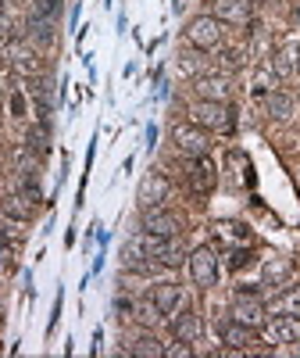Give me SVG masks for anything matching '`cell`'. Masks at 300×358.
I'll list each match as a JSON object with an SVG mask.
<instances>
[{
    "label": "cell",
    "instance_id": "16",
    "mask_svg": "<svg viewBox=\"0 0 300 358\" xmlns=\"http://www.w3.org/2000/svg\"><path fill=\"white\" fill-rule=\"evenodd\" d=\"M300 69V47H286L279 57H276V76L279 79H293Z\"/></svg>",
    "mask_w": 300,
    "mask_h": 358
},
{
    "label": "cell",
    "instance_id": "9",
    "mask_svg": "<svg viewBox=\"0 0 300 358\" xmlns=\"http://www.w3.org/2000/svg\"><path fill=\"white\" fill-rule=\"evenodd\" d=\"M264 334L272 344H293V341H300V319L297 315H276L264 326Z\"/></svg>",
    "mask_w": 300,
    "mask_h": 358
},
{
    "label": "cell",
    "instance_id": "8",
    "mask_svg": "<svg viewBox=\"0 0 300 358\" xmlns=\"http://www.w3.org/2000/svg\"><path fill=\"white\" fill-rule=\"evenodd\" d=\"M168 201V179L161 172H150L140 183V204L143 208H161Z\"/></svg>",
    "mask_w": 300,
    "mask_h": 358
},
{
    "label": "cell",
    "instance_id": "18",
    "mask_svg": "<svg viewBox=\"0 0 300 358\" xmlns=\"http://www.w3.org/2000/svg\"><path fill=\"white\" fill-rule=\"evenodd\" d=\"M272 312H276V315H300V287L279 294L276 301H272Z\"/></svg>",
    "mask_w": 300,
    "mask_h": 358
},
{
    "label": "cell",
    "instance_id": "3",
    "mask_svg": "<svg viewBox=\"0 0 300 358\" xmlns=\"http://www.w3.org/2000/svg\"><path fill=\"white\" fill-rule=\"evenodd\" d=\"M172 140H175V147L183 155H190V158H200V155H207V147H211V140H207V133L193 122V126H175L172 129Z\"/></svg>",
    "mask_w": 300,
    "mask_h": 358
},
{
    "label": "cell",
    "instance_id": "2",
    "mask_svg": "<svg viewBox=\"0 0 300 358\" xmlns=\"http://www.w3.org/2000/svg\"><path fill=\"white\" fill-rule=\"evenodd\" d=\"M190 276H193L197 287H215V280H218V258H215L211 248H197L190 255Z\"/></svg>",
    "mask_w": 300,
    "mask_h": 358
},
{
    "label": "cell",
    "instance_id": "22",
    "mask_svg": "<svg viewBox=\"0 0 300 358\" xmlns=\"http://www.w3.org/2000/svg\"><path fill=\"white\" fill-rule=\"evenodd\" d=\"M133 319H136V322H143V326H154V322L161 319V312H158V305H154V301H143V305H136V308H133Z\"/></svg>",
    "mask_w": 300,
    "mask_h": 358
},
{
    "label": "cell",
    "instance_id": "19",
    "mask_svg": "<svg viewBox=\"0 0 300 358\" xmlns=\"http://www.w3.org/2000/svg\"><path fill=\"white\" fill-rule=\"evenodd\" d=\"M290 111H293V97L283 94V90H276V94L268 97V115L272 118H290Z\"/></svg>",
    "mask_w": 300,
    "mask_h": 358
},
{
    "label": "cell",
    "instance_id": "1",
    "mask_svg": "<svg viewBox=\"0 0 300 358\" xmlns=\"http://www.w3.org/2000/svg\"><path fill=\"white\" fill-rule=\"evenodd\" d=\"M186 40H190L197 50H211V47H218V43H222V22H218L215 15H200V18H193L190 29H186Z\"/></svg>",
    "mask_w": 300,
    "mask_h": 358
},
{
    "label": "cell",
    "instance_id": "12",
    "mask_svg": "<svg viewBox=\"0 0 300 358\" xmlns=\"http://www.w3.org/2000/svg\"><path fill=\"white\" fill-rule=\"evenodd\" d=\"M193 90H197V101H222V104H225V97H229V79H225V76H204V79L193 83Z\"/></svg>",
    "mask_w": 300,
    "mask_h": 358
},
{
    "label": "cell",
    "instance_id": "11",
    "mask_svg": "<svg viewBox=\"0 0 300 358\" xmlns=\"http://www.w3.org/2000/svg\"><path fill=\"white\" fill-rule=\"evenodd\" d=\"M222 341H225L229 348H236V351H247L250 344H257L254 326H243V322H236V319L222 322Z\"/></svg>",
    "mask_w": 300,
    "mask_h": 358
},
{
    "label": "cell",
    "instance_id": "13",
    "mask_svg": "<svg viewBox=\"0 0 300 358\" xmlns=\"http://www.w3.org/2000/svg\"><path fill=\"white\" fill-rule=\"evenodd\" d=\"M11 65H15V72H22V76H40V72H43L40 54H36L33 47H22V43L11 47Z\"/></svg>",
    "mask_w": 300,
    "mask_h": 358
},
{
    "label": "cell",
    "instance_id": "6",
    "mask_svg": "<svg viewBox=\"0 0 300 358\" xmlns=\"http://www.w3.org/2000/svg\"><path fill=\"white\" fill-rule=\"evenodd\" d=\"M232 319L257 330V326H264V305L257 301L254 294H236L232 297Z\"/></svg>",
    "mask_w": 300,
    "mask_h": 358
},
{
    "label": "cell",
    "instance_id": "17",
    "mask_svg": "<svg viewBox=\"0 0 300 358\" xmlns=\"http://www.w3.org/2000/svg\"><path fill=\"white\" fill-rule=\"evenodd\" d=\"M290 273H293V265H290V258H268L264 262V283H286L290 280Z\"/></svg>",
    "mask_w": 300,
    "mask_h": 358
},
{
    "label": "cell",
    "instance_id": "23",
    "mask_svg": "<svg viewBox=\"0 0 300 358\" xmlns=\"http://www.w3.org/2000/svg\"><path fill=\"white\" fill-rule=\"evenodd\" d=\"M4 212L11 215V219H29V204H22V197H4Z\"/></svg>",
    "mask_w": 300,
    "mask_h": 358
},
{
    "label": "cell",
    "instance_id": "4",
    "mask_svg": "<svg viewBox=\"0 0 300 358\" xmlns=\"http://www.w3.org/2000/svg\"><path fill=\"white\" fill-rule=\"evenodd\" d=\"M143 229L158 233V236H175L179 229H183V219L172 215L168 208H143Z\"/></svg>",
    "mask_w": 300,
    "mask_h": 358
},
{
    "label": "cell",
    "instance_id": "25",
    "mask_svg": "<svg viewBox=\"0 0 300 358\" xmlns=\"http://www.w3.org/2000/svg\"><path fill=\"white\" fill-rule=\"evenodd\" d=\"M47 136H43V129H33V133H29V147H33V151L36 155H43L47 151V143H43Z\"/></svg>",
    "mask_w": 300,
    "mask_h": 358
},
{
    "label": "cell",
    "instance_id": "10",
    "mask_svg": "<svg viewBox=\"0 0 300 358\" xmlns=\"http://www.w3.org/2000/svg\"><path fill=\"white\" fill-rule=\"evenodd\" d=\"M215 18L229 25H247L250 22V0H211Z\"/></svg>",
    "mask_w": 300,
    "mask_h": 358
},
{
    "label": "cell",
    "instance_id": "15",
    "mask_svg": "<svg viewBox=\"0 0 300 358\" xmlns=\"http://www.w3.org/2000/svg\"><path fill=\"white\" fill-rule=\"evenodd\" d=\"M175 337L183 341V344H193L200 337V315H193V312L175 315Z\"/></svg>",
    "mask_w": 300,
    "mask_h": 358
},
{
    "label": "cell",
    "instance_id": "5",
    "mask_svg": "<svg viewBox=\"0 0 300 358\" xmlns=\"http://www.w3.org/2000/svg\"><path fill=\"white\" fill-rule=\"evenodd\" d=\"M193 122L200 129H225L229 126V111L222 101H197L193 104Z\"/></svg>",
    "mask_w": 300,
    "mask_h": 358
},
{
    "label": "cell",
    "instance_id": "24",
    "mask_svg": "<svg viewBox=\"0 0 300 358\" xmlns=\"http://www.w3.org/2000/svg\"><path fill=\"white\" fill-rule=\"evenodd\" d=\"M57 11H61V0H36V15H43V18H54Z\"/></svg>",
    "mask_w": 300,
    "mask_h": 358
},
{
    "label": "cell",
    "instance_id": "14",
    "mask_svg": "<svg viewBox=\"0 0 300 358\" xmlns=\"http://www.w3.org/2000/svg\"><path fill=\"white\" fill-rule=\"evenodd\" d=\"M215 165L207 162V155H200V158H193V172H190V187L197 190V194H211V187H215Z\"/></svg>",
    "mask_w": 300,
    "mask_h": 358
},
{
    "label": "cell",
    "instance_id": "21",
    "mask_svg": "<svg viewBox=\"0 0 300 358\" xmlns=\"http://www.w3.org/2000/svg\"><path fill=\"white\" fill-rule=\"evenodd\" d=\"M133 355H147V358H161V355H168V348H165L161 341H154V337H140V341H133Z\"/></svg>",
    "mask_w": 300,
    "mask_h": 358
},
{
    "label": "cell",
    "instance_id": "26",
    "mask_svg": "<svg viewBox=\"0 0 300 358\" xmlns=\"http://www.w3.org/2000/svg\"><path fill=\"white\" fill-rule=\"evenodd\" d=\"M4 262H8V248H4V244H0V265H4Z\"/></svg>",
    "mask_w": 300,
    "mask_h": 358
},
{
    "label": "cell",
    "instance_id": "20",
    "mask_svg": "<svg viewBox=\"0 0 300 358\" xmlns=\"http://www.w3.org/2000/svg\"><path fill=\"white\" fill-rule=\"evenodd\" d=\"M29 29H33V36L40 43H54V18H43V15H33V22H29Z\"/></svg>",
    "mask_w": 300,
    "mask_h": 358
},
{
    "label": "cell",
    "instance_id": "7",
    "mask_svg": "<svg viewBox=\"0 0 300 358\" xmlns=\"http://www.w3.org/2000/svg\"><path fill=\"white\" fill-rule=\"evenodd\" d=\"M150 301L158 305V312H161V315H175L179 308H183L186 294H183V287H179V283H158V287H154V294H150Z\"/></svg>",
    "mask_w": 300,
    "mask_h": 358
}]
</instances>
